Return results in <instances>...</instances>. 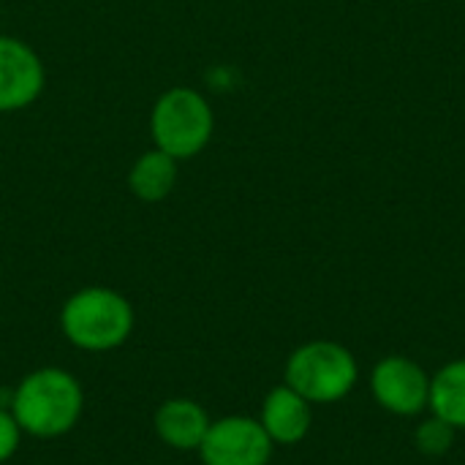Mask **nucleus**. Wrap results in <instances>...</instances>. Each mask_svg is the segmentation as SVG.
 <instances>
[{
  "instance_id": "obj_1",
  "label": "nucleus",
  "mask_w": 465,
  "mask_h": 465,
  "mask_svg": "<svg viewBox=\"0 0 465 465\" xmlns=\"http://www.w3.org/2000/svg\"><path fill=\"white\" fill-rule=\"evenodd\" d=\"M8 403L22 433L33 439H60L79 422L84 392L68 371L38 368L16 384Z\"/></svg>"
},
{
  "instance_id": "obj_2",
  "label": "nucleus",
  "mask_w": 465,
  "mask_h": 465,
  "mask_svg": "<svg viewBox=\"0 0 465 465\" xmlns=\"http://www.w3.org/2000/svg\"><path fill=\"white\" fill-rule=\"evenodd\" d=\"M134 305L114 289L87 286L74 292L60 311V330L82 351H112L134 332Z\"/></svg>"
},
{
  "instance_id": "obj_3",
  "label": "nucleus",
  "mask_w": 465,
  "mask_h": 465,
  "mask_svg": "<svg viewBox=\"0 0 465 465\" xmlns=\"http://www.w3.org/2000/svg\"><path fill=\"white\" fill-rule=\"evenodd\" d=\"M360 381L357 357L338 341H308L297 346L283 368V384L300 392L311 406L341 403Z\"/></svg>"
},
{
  "instance_id": "obj_4",
  "label": "nucleus",
  "mask_w": 465,
  "mask_h": 465,
  "mask_svg": "<svg viewBox=\"0 0 465 465\" xmlns=\"http://www.w3.org/2000/svg\"><path fill=\"white\" fill-rule=\"evenodd\" d=\"M215 131L210 101L193 87H169L150 112V136L155 147L174 161L199 155Z\"/></svg>"
},
{
  "instance_id": "obj_5",
  "label": "nucleus",
  "mask_w": 465,
  "mask_h": 465,
  "mask_svg": "<svg viewBox=\"0 0 465 465\" xmlns=\"http://www.w3.org/2000/svg\"><path fill=\"white\" fill-rule=\"evenodd\" d=\"M373 401L392 417H420L430 403V373L411 357L390 354L379 360L368 379Z\"/></svg>"
},
{
  "instance_id": "obj_6",
  "label": "nucleus",
  "mask_w": 465,
  "mask_h": 465,
  "mask_svg": "<svg viewBox=\"0 0 465 465\" xmlns=\"http://www.w3.org/2000/svg\"><path fill=\"white\" fill-rule=\"evenodd\" d=\"M275 444L253 417H221L196 450L204 465H270Z\"/></svg>"
},
{
  "instance_id": "obj_7",
  "label": "nucleus",
  "mask_w": 465,
  "mask_h": 465,
  "mask_svg": "<svg viewBox=\"0 0 465 465\" xmlns=\"http://www.w3.org/2000/svg\"><path fill=\"white\" fill-rule=\"evenodd\" d=\"M46 71L38 52L14 35H0V114L27 109L38 101Z\"/></svg>"
},
{
  "instance_id": "obj_8",
  "label": "nucleus",
  "mask_w": 465,
  "mask_h": 465,
  "mask_svg": "<svg viewBox=\"0 0 465 465\" xmlns=\"http://www.w3.org/2000/svg\"><path fill=\"white\" fill-rule=\"evenodd\" d=\"M256 420L262 422L264 433L275 447H294L305 441V436L311 433L313 406L289 384H281L267 392L262 403V414Z\"/></svg>"
},
{
  "instance_id": "obj_9",
  "label": "nucleus",
  "mask_w": 465,
  "mask_h": 465,
  "mask_svg": "<svg viewBox=\"0 0 465 465\" xmlns=\"http://www.w3.org/2000/svg\"><path fill=\"white\" fill-rule=\"evenodd\" d=\"M210 414L191 398H169L153 417L158 439L177 452H196L210 430Z\"/></svg>"
},
{
  "instance_id": "obj_10",
  "label": "nucleus",
  "mask_w": 465,
  "mask_h": 465,
  "mask_svg": "<svg viewBox=\"0 0 465 465\" xmlns=\"http://www.w3.org/2000/svg\"><path fill=\"white\" fill-rule=\"evenodd\" d=\"M177 163L172 155L161 153L158 147L142 153L134 166L128 169V188L139 202L158 204L163 202L177 185Z\"/></svg>"
},
{
  "instance_id": "obj_11",
  "label": "nucleus",
  "mask_w": 465,
  "mask_h": 465,
  "mask_svg": "<svg viewBox=\"0 0 465 465\" xmlns=\"http://www.w3.org/2000/svg\"><path fill=\"white\" fill-rule=\"evenodd\" d=\"M428 411L455 430H465V357L441 365L430 376Z\"/></svg>"
},
{
  "instance_id": "obj_12",
  "label": "nucleus",
  "mask_w": 465,
  "mask_h": 465,
  "mask_svg": "<svg viewBox=\"0 0 465 465\" xmlns=\"http://www.w3.org/2000/svg\"><path fill=\"white\" fill-rule=\"evenodd\" d=\"M455 428L428 411V417L414 428V447L425 458H444L455 444Z\"/></svg>"
},
{
  "instance_id": "obj_13",
  "label": "nucleus",
  "mask_w": 465,
  "mask_h": 465,
  "mask_svg": "<svg viewBox=\"0 0 465 465\" xmlns=\"http://www.w3.org/2000/svg\"><path fill=\"white\" fill-rule=\"evenodd\" d=\"M22 428L16 425V420H14V414L11 411H5V409H0V463H5V460H11L14 455H16V450H19V444H22Z\"/></svg>"
}]
</instances>
